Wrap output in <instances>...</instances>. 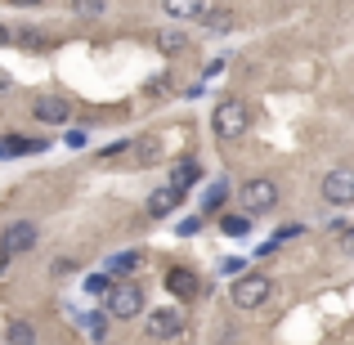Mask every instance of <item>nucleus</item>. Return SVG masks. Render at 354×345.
Listing matches in <instances>:
<instances>
[{"mask_svg": "<svg viewBox=\"0 0 354 345\" xmlns=\"http://www.w3.org/2000/svg\"><path fill=\"white\" fill-rule=\"evenodd\" d=\"M211 126H216L220 139H242L251 126V113L242 99H225V104H216V117H211Z\"/></svg>", "mask_w": 354, "mask_h": 345, "instance_id": "1", "label": "nucleus"}, {"mask_svg": "<svg viewBox=\"0 0 354 345\" xmlns=\"http://www.w3.org/2000/svg\"><path fill=\"white\" fill-rule=\"evenodd\" d=\"M108 314H113V319H139V314H144V287L139 283H113V292H108Z\"/></svg>", "mask_w": 354, "mask_h": 345, "instance_id": "2", "label": "nucleus"}, {"mask_svg": "<svg viewBox=\"0 0 354 345\" xmlns=\"http://www.w3.org/2000/svg\"><path fill=\"white\" fill-rule=\"evenodd\" d=\"M269 292H274V283H269L265 274H242L234 283V305L238 310H260V305L269 301Z\"/></svg>", "mask_w": 354, "mask_h": 345, "instance_id": "3", "label": "nucleus"}, {"mask_svg": "<svg viewBox=\"0 0 354 345\" xmlns=\"http://www.w3.org/2000/svg\"><path fill=\"white\" fill-rule=\"evenodd\" d=\"M242 211H269L278 202V184L274 180H265V175H256V180H247L242 184Z\"/></svg>", "mask_w": 354, "mask_h": 345, "instance_id": "4", "label": "nucleus"}, {"mask_svg": "<svg viewBox=\"0 0 354 345\" xmlns=\"http://www.w3.org/2000/svg\"><path fill=\"white\" fill-rule=\"evenodd\" d=\"M32 247H36V225H27V220H14L0 233V256H23Z\"/></svg>", "mask_w": 354, "mask_h": 345, "instance_id": "5", "label": "nucleus"}, {"mask_svg": "<svg viewBox=\"0 0 354 345\" xmlns=\"http://www.w3.org/2000/svg\"><path fill=\"white\" fill-rule=\"evenodd\" d=\"M323 198L332 207H350L354 202V171H328L323 175Z\"/></svg>", "mask_w": 354, "mask_h": 345, "instance_id": "6", "label": "nucleus"}, {"mask_svg": "<svg viewBox=\"0 0 354 345\" xmlns=\"http://www.w3.org/2000/svg\"><path fill=\"white\" fill-rule=\"evenodd\" d=\"M32 117L45 121V126H63V121L72 117V104H68L63 95H41V99L32 104Z\"/></svg>", "mask_w": 354, "mask_h": 345, "instance_id": "7", "label": "nucleus"}, {"mask_svg": "<svg viewBox=\"0 0 354 345\" xmlns=\"http://www.w3.org/2000/svg\"><path fill=\"white\" fill-rule=\"evenodd\" d=\"M144 332H148L153 341H171V337H180V332H184V319H180L175 310H157V314H148Z\"/></svg>", "mask_w": 354, "mask_h": 345, "instance_id": "8", "label": "nucleus"}, {"mask_svg": "<svg viewBox=\"0 0 354 345\" xmlns=\"http://www.w3.org/2000/svg\"><path fill=\"white\" fill-rule=\"evenodd\" d=\"M166 292H175L180 301H193V296L202 292V287H198V274H193V269H180V265L166 269Z\"/></svg>", "mask_w": 354, "mask_h": 345, "instance_id": "9", "label": "nucleus"}, {"mask_svg": "<svg viewBox=\"0 0 354 345\" xmlns=\"http://www.w3.org/2000/svg\"><path fill=\"white\" fill-rule=\"evenodd\" d=\"M180 198H184V193H175L171 184H166V189H153V193H148V216H153V220H166L175 207H180Z\"/></svg>", "mask_w": 354, "mask_h": 345, "instance_id": "10", "label": "nucleus"}, {"mask_svg": "<svg viewBox=\"0 0 354 345\" xmlns=\"http://www.w3.org/2000/svg\"><path fill=\"white\" fill-rule=\"evenodd\" d=\"M198 18H202V23H207L216 36H225L229 27H234V9H216V5L207 9V5H202V9H198Z\"/></svg>", "mask_w": 354, "mask_h": 345, "instance_id": "11", "label": "nucleus"}, {"mask_svg": "<svg viewBox=\"0 0 354 345\" xmlns=\"http://www.w3.org/2000/svg\"><path fill=\"white\" fill-rule=\"evenodd\" d=\"M5 345H36V328L27 319H9L5 328Z\"/></svg>", "mask_w": 354, "mask_h": 345, "instance_id": "12", "label": "nucleus"}, {"mask_svg": "<svg viewBox=\"0 0 354 345\" xmlns=\"http://www.w3.org/2000/svg\"><path fill=\"white\" fill-rule=\"evenodd\" d=\"M27 148H45V139H23V135H5L0 139V157H18V153H27Z\"/></svg>", "mask_w": 354, "mask_h": 345, "instance_id": "13", "label": "nucleus"}, {"mask_svg": "<svg viewBox=\"0 0 354 345\" xmlns=\"http://www.w3.org/2000/svg\"><path fill=\"white\" fill-rule=\"evenodd\" d=\"M193 180H198V166H193V162H184V166H180V171H175V180H171V189H175V193H184V189H189V184H193Z\"/></svg>", "mask_w": 354, "mask_h": 345, "instance_id": "14", "label": "nucleus"}, {"mask_svg": "<svg viewBox=\"0 0 354 345\" xmlns=\"http://www.w3.org/2000/svg\"><path fill=\"white\" fill-rule=\"evenodd\" d=\"M220 229H225L229 238H242V233L251 229V220H247V216H225V220H220Z\"/></svg>", "mask_w": 354, "mask_h": 345, "instance_id": "15", "label": "nucleus"}, {"mask_svg": "<svg viewBox=\"0 0 354 345\" xmlns=\"http://www.w3.org/2000/svg\"><path fill=\"white\" fill-rule=\"evenodd\" d=\"M157 50H162V54H180L184 50V36L180 32H162V36H157Z\"/></svg>", "mask_w": 354, "mask_h": 345, "instance_id": "16", "label": "nucleus"}, {"mask_svg": "<svg viewBox=\"0 0 354 345\" xmlns=\"http://www.w3.org/2000/svg\"><path fill=\"white\" fill-rule=\"evenodd\" d=\"M86 292L90 296H108V292H113V278H108V274H90L86 278Z\"/></svg>", "mask_w": 354, "mask_h": 345, "instance_id": "17", "label": "nucleus"}, {"mask_svg": "<svg viewBox=\"0 0 354 345\" xmlns=\"http://www.w3.org/2000/svg\"><path fill=\"white\" fill-rule=\"evenodd\" d=\"M153 157H157V139L144 135V139L135 144V162H153Z\"/></svg>", "mask_w": 354, "mask_h": 345, "instance_id": "18", "label": "nucleus"}, {"mask_svg": "<svg viewBox=\"0 0 354 345\" xmlns=\"http://www.w3.org/2000/svg\"><path fill=\"white\" fill-rule=\"evenodd\" d=\"M225 193H229L225 184H211V193H207V198H202V207H207V211H216L220 202H225Z\"/></svg>", "mask_w": 354, "mask_h": 345, "instance_id": "19", "label": "nucleus"}, {"mask_svg": "<svg viewBox=\"0 0 354 345\" xmlns=\"http://www.w3.org/2000/svg\"><path fill=\"white\" fill-rule=\"evenodd\" d=\"M18 41H23V45H32V50H41V45H45V36H36V27H23V32H18Z\"/></svg>", "mask_w": 354, "mask_h": 345, "instance_id": "20", "label": "nucleus"}, {"mask_svg": "<svg viewBox=\"0 0 354 345\" xmlns=\"http://www.w3.org/2000/svg\"><path fill=\"white\" fill-rule=\"evenodd\" d=\"M77 14L81 18H99V14H104V0H99V5H95V0H86V5H77Z\"/></svg>", "mask_w": 354, "mask_h": 345, "instance_id": "21", "label": "nucleus"}, {"mask_svg": "<svg viewBox=\"0 0 354 345\" xmlns=\"http://www.w3.org/2000/svg\"><path fill=\"white\" fill-rule=\"evenodd\" d=\"M86 139H90L86 130H72V135H68V144H72V148H86Z\"/></svg>", "mask_w": 354, "mask_h": 345, "instance_id": "22", "label": "nucleus"}, {"mask_svg": "<svg viewBox=\"0 0 354 345\" xmlns=\"http://www.w3.org/2000/svg\"><path fill=\"white\" fill-rule=\"evenodd\" d=\"M346 256H354V229L346 233Z\"/></svg>", "mask_w": 354, "mask_h": 345, "instance_id": "23", "label": "nucleus"}, {"mask_svg": "<svg viewBox=\"0 0 354 345\" xmlns=\"http://www.w3.org/2000/svg\"><path fill=\"white\" fill-rule=\"evenodd\" d=\"M9 41V27H0V45H5Z\"/></svg>", "mask_w": 354, "mask_h": 345, "instance_id": "24", "label": "nucleus"}, {"mask_svg": "<svg viewBox=\"0 0 354 345\" xmlns=\"http://www.w3.org/2000/svg\"><path fill=\"white\" fill-rule=\"evenodd\" d=\"M0 269H5V256H0Z\"/></svg>", "mask_w": 354, "mask_h": 345, "instance_id": "25", "label": "nucleus"}]
</instances>
